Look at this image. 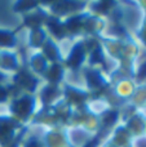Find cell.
I'll use <instances>...</instances> for the list:
<instances>
[{
    "mask_svg": "<svg viewBox=\"0 0 146 147\" xmlns=\"http://www.w3.org/2000/svg\"><path fill=\"white\" fill-rule=\"evenodd\" d=\"M30 107H31L30 102H28L27 99H22V101H20L17 105H16L14 109L18 114H26V112H28Z\"/></svg>",
    "mask_w": 146,
    "mask_h": 147,
    "instance_id": "6da1fadb",
    "label": "cell"
},
{
    "mask_svg": "<svg viewBox=\"0 0 146 147\" xmlns=\"http://www.w3.org/2000/svg\"><path fill=\"white\" fill-rule=\"evenodd\" d=\"M83 57V52L80 48H76L74 52V54H72L71 57H70V65H72V66H78L80 62V59H82Z\"/></svg>",
    "mask_w": 146,
    "mask_h": 147,
    "instance_id": "7a4b0ae2",
    "label": "cell"
},
{
    "mask_svg": "<svg viewBox=\"0 0 146 147\" xmlns=\"http://www.w3.org/2000/svg\"><path fill=\"white\" fill-rule=\"evenodd\" d=\"M0 44H4V45H10V44H13L12 35H9L8 32H0Z\"/></svg>",
    "mask_w": 146,
    "mask_h": 147,
    "instance_id": "3957f363",
    "label": "cell"
},
{
    "mask_svg": "<svg viewBox=\"0 0 146 147\" xmlns=\"http://www.w3.org/2000/svg\"><path fill=\"white\" fill-rule=\"evenodd\" d=\"M4 97H5L4 90H3V89H0V98H4Z\"/></svg>",
    "mask_w": 146,
    "mask_h": 147,
    "instance_id": "277c9868",
    "label": "cell"
},
{
    "mask_svg": "<svg viewBox=\"0 0 146 147\" xmlns=\"http://www.w3.org/2000/svg\"><path fill=\"white\" fill-rule=\"evenodd\" d=\"M28 147H39L36 143H31V145H28Z\"/></svg>",
    "mask_w": 146,
    "mask_h": 147,
    "instance_id": "5b68a950",
    "label": "cell"
}]
</instances>
